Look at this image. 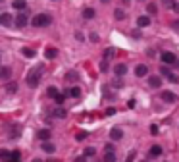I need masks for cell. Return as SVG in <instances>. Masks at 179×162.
<instances>
[{"instance_id": "cell-1", "label": "cell", "mask_w": 179, "mask_h": 162, "mask_svg": "<svg viewBox=\"0 0 179 162\" xmlns=\"http://www.w3.org/2000/svg\"><path fill=\"white\" fill-rule=\"evenodd\" d=\"M31 23L35 27H46V25H50V23H52V16L50 14H37L35 18H33Z\"/></svg>"}, {"instance_id": "cell-2", "label": "cell", "mask_w": 179, "mask_h": 162, "mask_svg": "<svg viewBox=\"0 0 179 162\" xmlns=\"http://www.w3.org/2000/svg\"><path fill=\"white\" fill-rule=\"evenodd\" d=\"M41 72H42V66H37V68L27 75V85H29V87H37V85H39V81H41Z\"/></svg>"}, {"instance_id": "cell-3", "label": "cell", "mask_w": 179, "mask_h": 162, "mask_svg": "<svg viewBox=\"0 0 179 162\" xmlns=\"http://www.w3.org/2000/svg\"><path fill=\"white\" fill-rule=\"evenodd\" d=\"M160 58H162V62H164V64H175V62H177L175 54H173V52H170V50H164Z\"/></svg>"}, {"instance_id": "cell-4", "label": "cell", "mask_w": 179, "mask_h": 162, "mask_svg": "<svg viewBox=\"0 0 179 162\" xmlns=\"http://www.w3.org/2000/svg\"><path fill=\"white\" fill-rule=\"evenodd\" d=\"M27 23H29V16L25 14V12H21V14L16 16V25H17V27H25Z\"/></svg>"}, {"instance_id": "cell-5", "label": "cell", "mask_w": 179, "mask_h": 162, "mask_svg": "<svg viewBox=\"0 0 179 162\" xmlns=\"http://www.w3.org/2000/svg\"><path fill=\"white\" fill-rule=\"evenodd\" d=\"M12 23H16V19L12 18V14H0V25H12Z\"/></svg>"}, {"instance_id": "cell-6", "label": "cell", "mask_w": 179, "mask_h": 162, "mask_svg": "<svg viewBox=\"0 0 179 162\" xmlns=\"http://www.w3.org/2000/svg\"><path fill=\"white\" fill-rule=\"evenodd\" d=\"M121 137H123V131H121L119 127H112V129H110V139H112V141H119Z\"/></svg>"}, {"instance_id": "cell-7", "label": "cell", "mask_w": 179, "mask_h": 162, "mask_svg": "<svg viewBox=\"0 0 179 162\" xmlns=\"http://www.w3.org/2000/svg\"><path fill=\"white\" fill-rule=\"evenodd\" d=\"M114 73H116L118 77H123V75L127 73V64H116V68H114Z\"/></svg>"}, {"instance_id": "cell-8", "label": "cell", "mask_w": 179, "mask_h": 162, "mask_svg": "<svg viewBox=\"0 0 179 162\" xmlns=\"http://www.w3.org/2000/svg\"><path fill=\"white\" fill-rule=\"evenodd\" d=\"M162 100H166V102H175L177 100V97H175V93H172V91H162Z\"/></svg>"}, {"instance_id": "cell-9", "label": "cell", "mask_w": 179, "mask_h": 162, "mask_svg": "<svg viewBox=\"0 0 179 162\" xmlns=\"http://www.w3.org/2000/svg\"><path fill=\"white\" fill-rule=\"evenodd\" d=\"M147 73H148V68L144 66V64H139V66L135 68V75H137V77H144Z\"/></svg>"}, {"instance_id": "cell-10", "label": "cell", "mask_w": 179, "mask_h": 162, "mask_svg": "<svg viewBox=\"0 0 179 162\" xmlns=\"http://www.w3.org/2000/svg\"><path fill=\"white\" fill-rule=\"evenodd\" d=\"M137 25L139 27H148L150 25V18L148 16H139L137 18Z\"/></svg>"}, {"instance_id": "cell-11", "label": "cell", "mask_w": 179, "mask_h": 162, "mask_svg": "<svg viewBox=\"0 0 179 162\" xmlns=\"http://www.w3.org/2000/svg\"><path fill=\"white\" fill-rule=\"evenodd\" d=\"M148 85H150V87H160V85H162V77L150 75V77H148Z\"/></svg>"}, {"instance_id": "cell-12", "label": "cell", "mask_w": 179, "mask_h": 162, "mask_svg": "<svg viewBox=\"0 0 179 162\" xmlns=\"http://www.w3.org/2000/svg\"><path fill=\"white\" fill-rule=\"evenodd\" d=\"M10 75H12V68H8V66L0 68V79H8Z\"/></svg>"}, {"instance_id": "cell-13", "label": "cell", "mask_w": 179, "mask_h": 162, "mask_svg": "<svg viewBox=\"0 0 179 162\" xmlns=\"http://www.w3.org/2000/svg\"><path fill=\"white\" fill-rule=\"evenodd\" d=\"M12 6H14L16 10H19V12H21V10H25V8H27V2H25V0H14Z\"/></svg>"}, {"instance_id": "cell-14", "label": "cell", "mask_w": 179, "mask_h": 162, "mask_svg": "<svg viewBox=\"0 0 179 162\" xmlns=\"http://www.w3.org/2000/svg\"><path fill=\"white\" fill-rule=\"evenodd\" d=\"M104 162H116V150H106Z\"/></svg>"}, {"instance_id": "cell-15", "label": "cell", "mask_w": 179, "mask_h": 162, "mask_svg": "<svg viewBox=\"0 0 179 162\" xmlns=\"http://www.w3.org/2000/svg\"><path fill=\"white\" fill-rule=\"evenodd\" d=\"M37 137L41 139V141H48V137H50V129H41L37 133Z\"/></svg>"}, {"instance_id": "cell-16", "label": "cell", "mask_w": 179, "mask_h": 162, "mask_svg": "<svg viewBox=\"0 0 179 162\" xmlns=\"http://www.w3.org/2000/svg\"><path fill=\"white\" fill-rule=\"evenodd\" d=\"M94 14H96V12H94L93 8H85V10H83V18H85V19H93Z\"/></svg>"}, {"instance_id": "cell-17", "label": "cell", "mask_w": 179, "mask_h": 162, "mask_svg": "<svg viewBox=\"0 0 179 162\" xmlns=\"http://www.w3.org/2000/svg\"><path fill=\"white\" fill-rule=\"evenodd\" d=\"M68 95L73 97V99H77V97H81V89L79 87H71V89H68Z\"/></svg>"}, {"instance_id": "cell-18", "label": "cell", "mask_w": 179, "mask_h": 162, "mask_svg": "<svg viewBox=\"0 0 179 162\" xmlns=\"http://www.w3.org/2000/svg\"><path fill=\"white\" fill-rule=\"evenodd\" d=\"M164 153V150H162V147L160 145H154L152 149H150V156H160Z\"/></svg>"}, {"instance_id": "cell-19", "label": "cell", "mask_w": 179, "mask_h": 162, "mask_svg": "<svg viewBox=\"0 0 179 162\" xmlns=\"http://www.w3.org/2000/svg\"><path fill=\"white\" fill-rule=\"evenodd\" d=\"M52 114L56 116V118H65V114H68V112H65V108H62V106H58V108H56V110H54Z\"/></svg>"}, {"instance_id": "cell-20", "label": "cell", "mask_w": 179, "mask_h": 162, "mask_svg": "<svg viewBox=\"0 0 179 162\" xmlns=\"http://www.w3.org/2000/svg\"><path fill=\"white\" fill-rule=\"evenodd\" d=\"M42 150H44V153H54L56 147H54L52 143H48V141H44V143H42Z\"/></svg>"}, {"instance_id": "cell-21", "label": "cell", "mask_w": 179, "mask_h": 162, "mask_svg": "<svg viewBox=\"0 0 179 162\" xmlns=\"http://www.w3.org/2000/svg\"><path fill=\"white\" fill-rule=\"evenodd\" d=\"M77 79H79V75H77V72H70L68 75H65V81H70V83H75Z\"/></svg>"}, {"instance_id": "cell-22", "label": "cell", "mask_w": 179, "mask_h": 162, "mask_svg": "<svg viewBox=\"0 0 179 162\" xmlns=\"http://www.w3.org/2000/svg\"><path fill=\"white\" fill-rule=\"evenodd\" d=\"M114 16H116V19H118V21H123V19H125V12L121 10V8H118V10L114 12Z\"/></svg>"}, {"instance_id": "cell-23", "label": "cell", "mask_w": 179, "mask_h": 162, "mask_svg": "<svg viewBox=\"0 0 179 162\" xmlns=\"http://www.w3.org/2000/svg\"><path fill=\"white\" fill-rule=\"evenodd\" d=\"M46 95H48L50 99H56L60 93H58V89H56V87H48V89H46Z\"/></svg>"}, {"instance_id": "cell-24", "label": "cell", "mask_w": 179, "mask_h": 162, "mask_svg": "<svg viewBox=\"0 0 179 162\" xmlns=\"http://www.w3.org/2000/svg\"><path fill=\"white\" fill-rule=\"evenodd\" d=\"M19 133H21L19 125H14V127H12V131H10V135H12L10 139H17V137H19Z\"/></svg>"}, {"instance_id": "cell-25", "label": "cell", "mask_w": 179, "mask_h": 162, "mask_svg": "<svg viewBox=\"0 0 179 162\" xmlns=\"http://www.w3.org/2000/svg\"><path fill=\"white\" fill-rule=\"evenodd\" d=\"M44 54H46L48 60H52V58L58 56V50H56V48H46V52H44Z\"/></svg>"}, {"instance_id": "cell-26", "label": "cell", "mask_w": 179, "mask_h": 162, "mask_svg": "<svg viewBox=\"0 0 179 162\" xmlns=\"http://www.w3.org/2000/svg\"><path fill=\"white\" fill-rule=\"evenodd\" d=\"M0 158L2 160H12V153H10V150H0Z\"/></svg>"}, {"instance_id": "cell-27", "label": "cell", "mask_w": 179, "mask_h": 162, "mask_svg": "<svg viewBox=\"0 0 179 162\" xmlns=\"http://www.w3.org/2000/svg\"><path fill=\"white\" fill-rule=\"evenodd\" d=\"M21 54L27 56V58H35V50H33V48H23V50H21Z\"/></svg>"}, {"instance_id": "cell-28", "label": "cell", "mask_w": 179, "mask_h": 162, "mask_svg": "<svg viewBox=\"0 0 179 162\" xmlns=\"http://www.w3.org/2000/svg\"><path fill=\"white\" fill-rule=\"evenodd\" d=\"M54 100H56V104H58V106H62V104H64V100H65V95H64V93H60V95L56 97Z\"/></svg>"}, {"instance_id": "cell-29", "label": "cell", "mask_w": 179, "mask_h": 162, "mask_svg": "<svg viewBox=\"0 0 179 162\" xmlns=\"http://www.w3.org/2000/svg\"><path fill=\"white\" fill-rule=\"evenodd\" d=\"M114 54H116V50H114V48H106V50H104V60H108V58H112Z\"/></svg>"}, {"instance_id": "cell-30", "label": "cell", "mask_w": 179, "mask_h": 162, "mask_svg": "<svg viewBox=\"0 0 179 162\" xmlns=\"http://www.w3.org/2000/svg\"><path fill=\"white\" fill-rule=\"evenodd\" d=\"M94 154H96V149H93V147L85 149V156H94Z\"/></svg>"}, {"instance_id": "cell-31", "label": "cell", "mask_w": 179, "mask_h": 162, "mask_svg": "<svg viewBox=\"0 0 179 162\" xmlns=\"http://www.w3.org/2000/svg\"><path fill=\"white\" fill-rule=\"evenodd\" d=\"M147 12H148V14H156V12H158V6H156V4H148Z\"/></svg>"}, {"instance_id": "cell-32", "label": "cell", "mask_w": 179, "mask_h": 162, "mask_svg": "<svg viewBox=\"0 0 179 162\" xmlns=\"http://www.w3.org/2000/svg\"><path fill=\"white\" fill-rule=\"evenodd\" d=\"M162 2H164L166 8H172V10L175 8V0H162Z\"/></svg>"}, {"instance_id": "cell-33", "label": "cell", "mask_w": 179, "mask_h": 162, "mask_svg": "<svg viewBox=\"0 0 179 162\" xmlns=\"http://www.w3.org/2000/svg\"><path fill=\"white\" fill-rule=\"evenodd\" d=\"M6 91H8V93H16V91H17V85H16V83H8V85H6Z\"/></svg>"}, {"instance_id": "cell-34", "label": "cell", "mask_w": 179, "mask_h": 162, "mask_svg": "<svg viewBox=\"0 0 179 162\" xmlns=\"http://www.w3.org/2000/svg\"><path fill=\"white\" fill-rule=\"evenodd\" d=\"M75 139H77V141H83V139H87V131H79Z\"/></svg>"}, {"instance_id": "cell-35", "label": "cell", "mask_w": 179, "mask_h": 162, "mask_svg": "<svg viewBox=\"0 0 179 162\" xmlns=\"http://www.w3.org/2000/svg\"><path fill=\"white\" fill-rule=\"evenodd\" d=\"M167 79H170L172 83H179V75H173V73H170V75H167Z\"/></svg>"}, {"instance_id": "cell-36", "label": "cell", "mask_w": 179, "mask_h": 162, "mask_svg": "<svg viewBox=\"0 0 179 162\" xmlns=\"http://www.w3.org/2000/svg\"><path fill=\"white\" fill-rule=\"evenodd\" d=\"M112 85H114V87H121V85H123V81H121V77H118V79L112 81Z\"/></svg>"}, {"instance_id": "cell-37", "label": "cell", "mask_w": 179, "mask_h": 162, "mask_svg": "<svg viewBox=\"0 0 179 162\" xmlns=\"http://www.w3.org/2000/svg\"><path fill=\"white\" fill-rule=\"evenodd\" d=\"M100 69H102V72H106V69H108V60H102V62H100Z\"/></svg>"}, {"instance_id": "cell-38", "label": "cell", "mask_w": 179, "mask_h": 162, "mask_svg": "<svg viewBox=\"0 0 179 162\" xmlns=\"http://www.w3.org/2000/svg\"><path fill=\"white\" fill-rule=\"evenodd\" d=\"M135 160V150H133V153H129V156L125 158V162H133Z\"/></svg>"}, {"instance_id": "cell-39", "label": "cell", "mask_w": 179, "mask_h": 162, "mask_svg": "<svg viewBox=\"0 0 179 162\" xmlns=\"http://www.w3.org/2000/svg\"><path fill=\"white\" fill-rule=\"evenodd\" d=\"M150 133H152V135L158 133V125H150Z\"/></svg>"}, {"instance_id": "cell-40", "label": "cell", "mask_w": 179, "mask_h": 162, "mask_svg": "<svg viewBox=\"0 0 179 162\" xmlns=\"http://www.w3.org/2000/svg\"><path fill=\"white\" fill-rule=\"evenodd\" d=\"M91 41H93V43H96V41H98V35H96V33H93V35H91Z\"/></svg>"}, {"instance_id": "cell-41", "label": "cell", "mask_w": 179, "mask_h": 162, "mask_svg": "<svg viewBox=\"0 0 179 162\" xmlns=\"http://www.w3.org/2000/svg\"><path fill=\"white\" fill-rule=\"evenodd\" d=\"M106 114H108V116H112V114H116V108H108V110H106Z\"/></svg>"}, {"instance_id": "cell-42", "label": "cell", "mask_w": 179, "mask_h": 162, "mask_svg": "<svg viewBox=\"0 0 179 162\" xmlns=\"http://www.w3.org/2000/svg\"><path fill=\"white\" fill-rule=\"evenodd\" d=\"M172 25H173V29H179V19H175V21L172 23Z\"/></svg>"}, {"instance_id": "cell-43", "label": "cell", "mask_w": 179, "mask_h": 162, "mask_svg": "<svg viewBox=\"0 0 179 162\" xmlns=\"http://www.w3.org/2000/svg\"><path fill=\"white\" fill-rule=\"evenodd\" d=\"M73 162H85V156H77V158H75Z\"/></svg>"}, {"instance_id": "cell-44", "label": "cell", "mask_w": 179, "mask_h": 162, "mask_svg": "<svg viewBox=\"0 0 179 162\" xmlns=\"http://www.w3.org/2000/svg\"><path fill=\"white\" fill-rule=\"evenodd\" d=\"M121 2H123V4H129V2H131V0H121Z\"/></svg>"}, {"instance_id": "cell-45", "label": "cell", "mask_w": 179, "mask_h": 162, "mask_svg": "<svg viewBox=\"0 0 179 162\" xmlns=\"http://www.w3.org/2000/svg\"><path fill=\"white\" fill-rule=\"evenodd\" d=\"M100 2H102V4H108V2H110V0H100Z\"/></svg>"}, {"instance_id": "cell-46", "label": "cell", "mask_w": 179, "mask_h": 162, "mask_svg": "<svg viewBox=\"0 0 179 162\" xmlns=\"http://www.w3.org/2000/svg\"><path fill=\"white\" fill-rule=\"evenodd\" d=\"M48 162H58V160H54V158H50V160H48Z\"/></svg>"}, {"instance_id": "cell-47", "label": "cell", "mask_w": 179, "mask_h": 162, "mask_svg": "<svg viewBox=\"0 0 179 162\" xmlns=\"http://www.w3.org/2000/svg\"><path fill=\"white\" fill-rule=\"evenodd\" d=\"M33 162H42V160H39V158H35V160H33Z\"/></svg>"}, {"instance_id": "cell-48", "label": "cell", "mask_w": 179, "mask_h": 162, "mask_svg": "<svg viewBox=\"0 0 179 162\" xmlns=\"http://www.w3.org/2000/svg\"><path fill=\"white\" fill-rule=\"evenodd\" d=\"M10 162H19V160H10Z\"/></svg>"}, {"instance_id": "cell-49", "label": "cell", "mask_w": 179, "mask_h": 162, "mask_svg": "<svg viewBox=\"0 0 179 162\" xmlns=\"http://www.w3.org/2000/svg\"><path fill=\"white\" fill-rule=\"evenodd\" d=\"M141 162H144V160H141Z\"/></svg>"}]
</instances>
